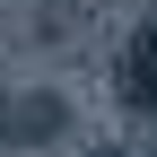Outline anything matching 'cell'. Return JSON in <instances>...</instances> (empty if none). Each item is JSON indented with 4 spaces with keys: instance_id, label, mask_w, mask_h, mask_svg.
<instances>
[{
    "instance_id": "3957f363",
    "label": "cell",
    "mask_w": 157,
    "mask_h": 157,
    "mask_svg": "<svg viewBox=\"0 0 157 157\" xmlns=\"http://www.w3.org/2000/svg\"><path fill=\"white\" fill-rule=\"evenodd\" d=\"M96 157H122V148H96Z\"/></svg>"
},
{
    "instance_id": "6da1fadb",
    "label": "cell",
    "mask_w": 157,
    "mask_h": 157,
    "mask_svg": "<svg viewBox=\"0 0 157 157\" xmlns=\"http://www.w3.org/2000/svg\"><path fill=\"white\" fill-rule=\"evenodd\" d=\"M9 122H0V148H52L70 131V96L61 87H26V96H9Z\"/></svg>"
},
{
    "instance_id": "7a4b0ae2",
    "label": "cell",
    "mask_w": 157,
    "mask_h": 157,
    "mask_svg": "<svg viewBox=\"0 0 157 157\" xmlns=\"http://www.w3.org/2000/svg\"><path fill=\"white\" fill-rule=\"evenodd\" d=\"M131 96H140V105L157 113V17L140 26V44H131Z\"/></svg>"
}]
</instances>
